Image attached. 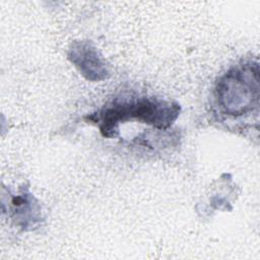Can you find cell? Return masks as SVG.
Returning a JSON list of instances; mask_svg holds the SVG:
<instances>
[{
	"label": "cell",
	"instance_id": "cell-1",
	"mask_svg": "<svg viewBox=\"0 0 260 260\" xmlns=\"http://www.w3.org/2000/svg\"><path fill=\"white\" fill-rule=\"evenodd\" d=\"M180 115V106L154 98L116 99L98 114L89 117L95 123L103 136L112 138L118 135L119 124L136 120L152 127L165 130L177 120Z\"/></svg>",
	"mask_w": 260,
	"mask_h": 260
},
{
	"label": "cell",
	"instance_id": "cell-2",
	"mask_svg": "<svg viewBox=\"0 0 260 260\" xmlns=\"http://www.w3.org/2000/svg\"><path fill=\"white\" fill-rule=\"evenodd\" d=\"M219 111L233 118L243 117L259 106V68L257 63H244L231 68L215 86Z\"/></svg>",
	"mask_w": 260,
	"mask_h": 260
},
{
	"label": "cell",
	"instance_id": "cell-3",
	"mask_svg": "<svg viewBox=\"0 0 260 260\" xmlns=\"http://www.w3.org/2000/svg\"><path fill=\"white\" fill-rule=\"evenodd\" d=\"M69 59L88 80L98 81L106 78L108 69L99 56L96 49L87 42H77L70 49Z\"/></svg>",
	"mask_w": 260,
	"mask_h": 260
}]
</instances>
